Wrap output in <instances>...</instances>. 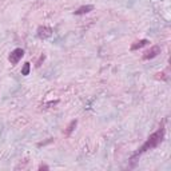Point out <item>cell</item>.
<instances>
[{
    "instance_id": "cell-8",
    "label": "cell",
    "mask_w": 171,
    "mask_h": 171,
    "mask_svg": "<svg viewBox=\"0 0 171 171\" xmlns=\"http://www.w3.org/2000/svg\"><path fill=\"white\" fill-rule=\"evenodd\" d=\"M30 71H31V64L27 62V63H24V65L22 68V75H24V76L30 75Z\"/></svg>"
},
{
    "instance_id": "cell-2",
    "label": "cell",
    "mask_w": 171,
    "mask_h": 171,
    "mask_svg": "<svg viewBox=\"0 0 171 171\" xmlns=\"http://www.w3.org/2000/svg\"><path fill=\"white\" fill-rule=\"evenodd\" d=\"M24 56V50L23 48H15V50L12 51V52L10 54V56H8V60H10L11 64H18L19 60Z\"/></svg>"
},
{
    "instance_id": "cell-10",
    "label": "cell",
    "mask_w": 171,
    "mask_h": 171,
    "mask_svg": "<svg viewBox=\"0 0 171 171\" xmlns=\"http://www.w3.org/2000/svg\"><path fill=\"white\" fill-rule=\"evenodd\" d=\"M39 170H50V167L45 166V164H40V166H39Z\"/></svg>"
},
{
    "instance_id": "cell-9",
    "label": "cell",
    "mask_w": 171,
    "mask_h": 171,
    "mask_svg": "<svg viewBox=\"0 0 171 171\" xmlns=\"http://www.w3.org/2000/svg\"><path fill=\"white\" fill-rule=\"evenodd\" d=\"M45 60V55H40V56H39V59H38V62H36V68H39V67H40V65H42V63H43V62H44Z\"/></svg>"
},
{
    "instance_id": "cell-3",
    "label": "cell",
    "mask_w": 171,
    "mask_h": 171,
    "mask_svg": "<svg viewBox=\"0 0 171 171\" xmlns=\"http://www.w3.org/2000/svg\"><path fill=\"white\" fill-rule=\"evenodd\" d=\"M161 54V47L159 45H152V47L150 48V50H147L146 52L143 54V60H151V59L156 58V56Z\"/></svg>"
},
{
    "instance_id": "cell-6",
    "label": "cell",
    "mask_w": 171,
    "mask_h": 171,
    "mask_svg": "<svg viewBox=\"0 0 171 171\" xmlns=\"http://www.w3.org/2000/svg\"><path fill=\"white\" fill-rule=\"evenodd\" d=\"M91 11H94V5H83L75 11V15H84V13H88Z\"/></svg>"
},
{
    "instance_id": "cell-4",
    "label": "cell",
    "mask_w": 171,
    "mask_h": 171,
    "mask_svg": "<svg viewBox=\"0 0 171 171\" xmlns=\"http://www.w3.org/2000/svg\"><path fill=\"white\" fill-rule=\"evenodd\" d=\"M52 28L51 27H47V25H40L38 28V36L40 39H48L51 35H52Z\"/></svg>"
},
{
    "instance_id": "cell-5",
    "label": "cell",
    "mask_w": 171,
    "mask_h": 171,
    "mask_svg": "<svg viewBox=\"0 0 171 171\" xmlns=\"http://www.w3.org/2000/svg\"><path fill=\"white\" fill-rule=\"evenodd\" d=\"M149 44V40L147 39H142V40H138V42H135L132 45H131V48L130 50L131 51H136V50H141L142 47H144V45H147Z\"/></svg>"
},
{
    "instance_id": "cell-1",
    "label": "cell",
    "mask_w": 171,
    "mask_h": 171,
    "mask_svg": "<svg viewBox=\"0 0 171 171\" xmlns=\"http://www.w3.org/2000/svg\"><path fill=\"white\" fill-rule=\"evenodd\" d=\"M164 123H166V120L162 122L161 127H159L154 134H151V135L149 136V139H147V141L143 143V146H142L141 149L136 151V152L132 156H131V161H134V159H135L136 156H141L142 154L147 152L149 150H152V149H155V147H158L159 144H161L162 142H163V139H164V132H166V128H164Z\"/></svg>"
},
{
    "instance_id": "cell-7",
    "label": "cell",
    "mask_w": 171,
    "mask_h": 171,
    "mask_svg": "<svg viewBox=\"0 0 171 171\" xmlns=\"http://www.w3.org/2000/svg\"><path fill=\"white\" fill-rule=\"evenodd\" d=\"M76 124H78V120H76V119H75V120H72V122H71V123L67 126V130L64 131V134H65V135H71V132H72V131L75 130Z\"/></svg>"
}]
</instances>
